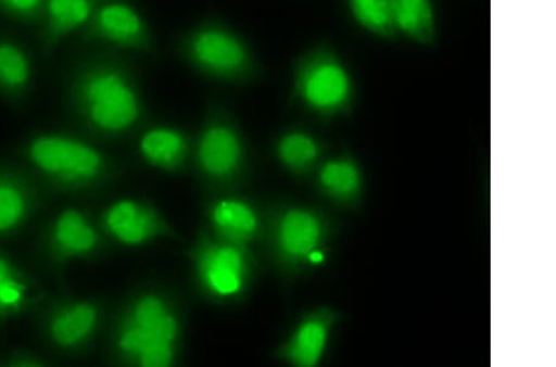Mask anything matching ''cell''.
Returning <instances> with one entry per match:
<instances>
[{"label": "cell", "mask_w": 556, "mask_h": 367, "mask_svg": "<svg viewBox=\"0 0 556 367\" xmlns=\"http://www.w3.org/2000/svg\"><path fill=\"white\" fill-rule=\"evenodd\" d=\"M45 248L58 265H68L96 256L102 248L100 229L88 214L78 208H66L51 222Z\"/></svg>", "instance_id": "12"}, {"label": "cell", "mask_w": 556, "mask_h": 367, "mask_svg": "<svg viewBox=\"0 0 556 367\" xmlns=\"http://www.w3.org/2000/svg\"><path fill=\"white\" fill-rule=\"evenodd\" d=\"M339 319V313L330 307L304 313L289 337L277 346V360L295 367L318 366L325 359Z\"/></svg>", "instance_id": "11"}, {"label": "cell", "mask_w": 556, "mask_h": 367, "mask_svg": "<svg viewBox=\"0 0 556 367\" xmlns=\"http://www.w3.org/2000/svg\"><path fill=\"white\" fill-rule=\"evenodd\" d=\"M39 204L38 190L20 169L0 165V238L28 224Z\"/></svg>", "instance_id": "15"}, {"label": "cell", "mask_w": 556, "mask_h": 367, "mask_svg": "<svg viewBox=\"0 0 556 367\" xmlns=\"http://www.w3.org/2000/svg\"><path fill=\"white\" fill-rule=\"evenodd\" d=\"M187 56L203 73L224 79L243 77L251 65L247 45L222 26L208 25L187 41Z\"/></svg>", "instance_id": "9"}, {"label": "cell", "mask_w": 556, "mask_h": 367, "mask_svg": "<svg viewBox=\"0 0 556 367\" xmlns=\"http://www.w3.org/2000/svg\"><path fill=\"white\" fill-rule=\"evenodd\" d=\"M87 25L86 39L89 41L100 40L134 50L150 48L146 21L127 3L112 2L98 8Z\"/></svg>", "instance_id": "13"}, {"label": "cell", "mask_w": 556, "mask_h": 367, "mask_svg": "<svg viewBox=\"0 0 556 367\" xmlns=\"http://www.w3.org/2000/svg\"><path fill=\"white\" fill-rule=\"evenodd\" d=\"M181 318L175 303L159 291H143L122 312L114 331L119 359L132 366H174L181 338Z\"/></svg>", "instance_id": "1"}, {"label": "cell", "mask_w": 556, "mask_h": 367, "mask_svg": "<svg viewBox=\"0 0 556 367\" xmlns=\"http://www.w3.org/2000/svg\"><path fill=\"white\" fill-rule=\"evenodd\" d=\"M29 294L30 286L21 268L11 257L0 253V319L20 315Z\"/></svg>", "instance_id": "22"}, {"label": "cell", "mask_w": 556, "mask_h": 367, "mask_svg": "<svg viewBox=\"0 0 556 367\" xmlns=\"http://www.w3.org/2000/svg\"><path fill=\"white\" fill-rule=\"evenodd\" d=\"M331 227L325 213L292 204L277 212L271 244L277 263L289 273L320 266L327 260Z\"/></svg>", "instance_id": "4"}, {"label": "cell", "mask_w": 556, "mask_h": 367, "mask_svg": "<svg viewBox=\"0 0 556 367\" xmlns=\"http://www.w3.org/2000/svg\"><path fill=\"white\" fill-rule=\"evenodd\" d=\"M194 277L210 299L236 301L243 295L254 273L248 248L227 243L207 232L190 252Z\"/></svg>", "instance_id": "5"}, {"label": "cell", "mask_w": 556, "mask_h": 367, "mask_svg": "<svg viewBox=\"0 0 556 367\" xmlns=\"http://www.w3.org/2000/svg\"><path fill=\"white\" fill-rule=\"evenodd\" d=\"M97 0H48L43 12L42 48L50 52L71 34L87 25Z\"/></svg>", "instance_id": "17"}, {"label": "cell", "mask_w": 556, "mask_h": 367, "mask_svg": "<svg viewBox=\"0 0 556 367\" xmlns=\"http://www.w3.org/2000/svg\"><path fill=\"white\" fill-rule=\"evenodd\" d=\"M102 229L116 243L127 248L177 238L176 230L155 205L137 199H123L108 205L102 214Z\"/></svg>", "instance_id": "8"}, {"label": "cell", "mask_w": 556, "mask_h": 367, "mask_svg": "<svg viewBox=\"0 0 556 367\" xmlns=\"http://www.w3.org/2000/svg\"><path fill=\"white\" fill-rule=\"evenodd\" d=\"M48 0H0V11L23 23L42 21Z\"/></svg>", "instance_id": "24"}, {"label": "cell", "mask_w": 556, "mask_h": 367, "mask_svg": "<svg viewBox=\"0 0 556 367\" xmlns=\"http://www.w3.org/2000/svg\"><path fill=\"white\" fill-rule=\"evenodd\" d=\"M33 80L31 61L20 43L0 39V93L21 100L29 92Z\"/></svg>", "instance_id": "21"}, {"label": "cell", "mask_w": 556, "mask_h": 367, "mask_svg": "<svg viewBox=\"0 0 556 367\" xmlns=\"http://www.w3.org/2000/svg\"><path fill=\"white\" fill-rule=\"evenodd\" d=\"M391 8L397 35L421 47H433L438 40L433 0H391Z\"/></svg>", "instance_id": "19"}, {"label": "cell", "mask_w": 556, "mask_h": 367, "mask_svg": "<svg viewBox=\"0 0 556 367\" xmlns=\"http://www.w3.org/2000/svg\"><path fill=\"white\" fill-rule=\"evenodd\" d=\"M208 223L215 238L243 248L253 244L263 230V219L255 205L238 197L213 202Z\"/></svg>", "instance_id": "14"}, {"label": "cell", "mask_w": 556, "mask_h": 367, "mask_svg": "<svg viewBox=\"0 0 556 367\" xmlns=\"http://www.w3.org/2000/svg\"><path fill=\"white\" fill-rule=\"evenodd\" d=\"M350 14L363 30L384 40L397 37L391 0H346Z\"/></svg>", "instance_id": "23"}, {"label": "cell", "mask_w": 556, "mask_h": 367, "mask_svg": "<svg viewBox=\"0 0 556 367\" xmlns=\"http://www.w3.org/2000/svg\"><path fill=\"white\" fill-rule=\"evenodd\" d=\"M11 366H42L43 363L39 357L33 356L31 354H17L13 356L11 362L8 363Z\"/></svg>", "instance_id": "25"}, {"label": "cell", "mask_w": 556, "mask_h": 367, "mask_svg": "<svg viewBox=\"0 0 556 367\" xmlns=\"http://www.w3.org/2000/svg\"><path fill=\"white\" fill-rule=\"evenodd\" d=\"M188 140L181 130L157 127L148 130L140 139L139 152L143 161L164 172H178L188 157Z\"/></svg>", "instance_id": "18"}, {"label": "cell", "mask_w": 556, "mask_h": 367, "mask_svg": "<svg viewBox=\"0 0 556 367\" xmlns=\"http://www.w3.org/2000/svg\"><path fill=\"white\" fill-rule=\"evenodd\" d=\"M317 186L323 195L340 207L355 208L363 201V168L350 155L331 157L317 168Z\"/></svg>", "instance_id": "16"}, {"label": "cell", "mask_w": 556, "mask_h": 367, "mask_svg": "<svg viewBox=\"0 0 556 367\" xmlns=\"http://www.w3.org/2000/svg\"><path fill=\"white\" fill-rule=\"evenodd\" d=\"M101 320L102 308L93 300L61 301L45 317V334L60 351L77 353L93 342Z\"/></svg>", "instance_id": "10"}, {"label": "cell", "mask_w": 556, "mask_h": 367, "mask_svg": "<svg viewBox=\"0 0 556 367\" xmlns=\"http://www.w3.org/2000/svg\"><path fill=\"white\" fill-rule=\"evenodd\" d=\"M294 92L307 110L331 118L350 110L355 86L352 74L334 52L318 50L295 71Z\"/></svg>", "instance_id": "6"}, {"label": "cell", "mask_w": 556, "mask_h": 367, "mask_svg": "<svg viewBox=\"0 0 556 367\" xmlns=\"http://www.w3.org/2000/svg\"><path fill=\"white\" fill-rule=\"evenodd\" d=\"M71 98L89 128L105 137H121L141 118L138 88L122 67L94 62L79 71L71 86Z\"/></svg>", "instance_id": "2"}, {"label": "cell", "mask_w": 556, "mask_h": 367, "mask_svg": "<svg viewBox=\"0 0 556 367\" xmlns=\"http://www.w3.org/2000/svg\"><path fill=\"white\" fill-rule=\"evenodd\" d=\"M24 154L40 176L62 190L101 186L112 173L111 161L102 151L66 134H39L26 144Z\"/></svg>", "instance_id": "3"}, {"label": "cell", "mask_w": 556, "mask_h": 367, "mask_svg": "<svg viewBox=\"0 0 556 367\" xmlns=\"http://www.w3.org/2000/svg\"><path fill=\"white\" fill-rule=\"evenodd\" d=\"M195 159L205 180L214 185L235 182L247 168L244 139L230 122H210L197 142Z\"/></svg>", "instance_id": "7"}, {"label": "cell", "mask_w": 556, "mask_h": 367, "mask_svg": "<svg viewBox=\"0 0 556 367\" xmlns=\"http://www.w3.org/2000/svg\"><path fill=\"white\" fill-rule=\"evenodd\" d=\"M323 154L320 142L312 134L290 130L277 140L276 156L293 175L306 176L318 168Z\"/></svg>", "instance_id": "20"}]
</instances>
